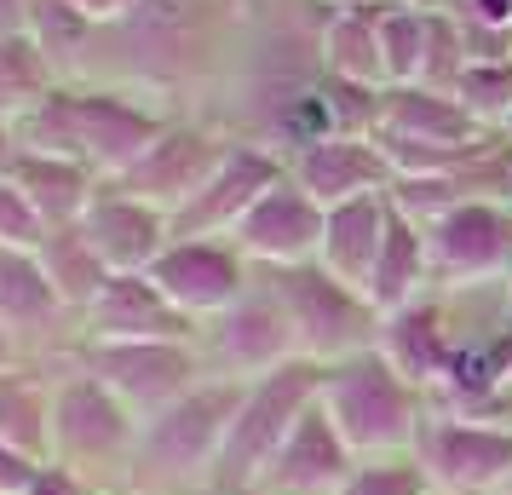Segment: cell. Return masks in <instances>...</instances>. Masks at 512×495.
Here are the masks:
<instances>
[{
    "instance_id": "obj_1",
    "label": "cell",
    "mask_w": 512,
    "mask_h": 495,
    "mask_svg": "<svg viewBox=\"0 0 512 495\" xmlns=\"http://www.w3.org/2000/svg\"><path fill=\"white\" fill-rule=\"evenodd\" d=\"M242 386L248 380H219L208 375L202 386H190L179 403H167L162 415H150L139 426V449L121 484H150V490L173 495H208L219 449L231 438V421L242 409Z\"/></svg>"
},
{
    "instance_id": "obj_2",
    "label": "cell",
    "mask_w": 512,
    "mask_h": 495,
    "mask_svg": "<svg viewBox=\"0 0 512 495\" xmlns=\"http://www.w3.org/2000/svg\"><path fill=\"white\" fill-rule=\"evenodd\" d=\"M323 409L340 426V438L357 449V461L369 455H409L420 421L432 415V398L409 375H397L392 357L369 346L340 363H323Z\"/></svg>"
},
{
    "instance_id": "obj_3",
    "label": "cell",
    "mask_w": 512,
    "mask_h": 495,
    "mask_svg": "<svg viewBox=\"0 0 512 495\" xmlns=\"http://www.w3.org/2000/svg\"><path fill=\"white\" fill-rule=\"evenodd\" d=\"M139 426L144 421L98 375L52 357V455L47 461L93 478L98 490H110L133 467Z\"/></svg>"
},
{
    "instance_id": "obj_4",
    "label": "cell",
    "mask_w": 512,
    "mask_h": 495,
    "mask_svg": "<svg viewBox=\"0 0 512 495\" xmlns=\"http://www.w3.org/2000/svg\"><path fill=\"white\" fill-rule=\"evenodd\" d=\"M254 277L288 311V329H294V346H300L305 363H340V357L374 346V334H380L374 300L363 288L340 283L317 260L311 265H254Z\"/></svg>"
},
{
    "instance_id": "obj_5",
    "label": "cell",
    "mask_w": 512,
    "mask_h": 495,
    "mask_svg": "<svg viewBox=\"0 0 512 495\" xmlns=\"http://www.w3.org/2000/svg\"><path fill=\"white\" fill-rule=\"evenodd\" d=\"M317 392H323V363H305V357L248 380V386H242V409H236V421H231V438L219 449V467H213L208 495L259 490L271 455H277L282 438L294 432V421L317 403Z\"/></svg>"
},
{
    "instance_id": "obj_6",
    "label": "cell",
    "mask_w": 512,
    "mask_h": 495,
    "mask_svg": "<svg viewBox=\"0 0 512 495\" xmlns=\"http://www.w3.org/2000/svg\"><path fill=\"white\" fill-rule=\"evenodd\" d=\"M64 363L98 375L139 421L162 415L167 403H179L190 386L208 380L196 340H70Z\"/></svg>"
},
{
    "instance_id": "obj_7",
    "label": "cell",
    "mask_w": 512,
    "mask_h": 495,
    "mask_svg": "<svg viewBox=\"0 0 512 495\" xmlns=\"http://www.w3.org/2000/svg\"><path fill=\"white\" fill-rule=\"evenodd\" d=\"M415 455L432 490L501 495L512 484V415H461L432 409L415 432Z\"/></svg>"
},
{
    "instance_id": "obj_8",
    "label": "cell",
    "mask_w": 512,
    "mask_h": 495,
    "mask_svg": "<svg viewBox=\"0 0 512 495\" xmlns=\"http://www.w3.org/2000/svg\"><path fill=\"white\" fill-rule=\"evenodd\" d=\"M64 110H70V156L87 162L98 179H121L173 121L156 104H139L133 87L110 81H64Z\"/></svg>"
},
{
    "instance_id": "obj_9",
    "label": "cell",
    "mask_w": 512,
    "mask_h": 495,
    "mask_svg": "<svg viewBox=\"0 0 512 495\" xmlns=\"http://www.w3.org/2000/svg\"><path fill=\"white\" fill-rule=\"evenodd\" d=\"M196 352L208 363V375L219 380H259L294 363L300 346H294V329H288V311L277 306V294L254 277V288L231 311H219L196 329Z\"/></svg>"
},
{
    "instance_id": "obj_10",
    "label": "cell",
    "mask_w": 512,
    "mask_h": 495,
    "mask_svg": "<svg viewBox=\"0 0 512 495\" xmlns=\"http://www.w3.org/2000/svg\"><path fill=\"white\" fill-rule=\"evenodd\" d=\"M150 283L202 329L208 317L231 311L254 288V260L236 248L231 236H173L167 254L150 265Z\"/></svg>"
},
{
    "instance_id": "obj_11",
    "label": "cell",
    "mask_w": 512,
    "mask_h": 495,
    "mask_svg": "<svg viewBox=\"0 0 512 495\" xmlns=\"http://www.w3.org/2000/svg\"><path fill=\"white\" fill-rule=\"evenodd\" d=\"M231 139H236L231 127H213V121H196V116H185V121L173 116L162 139L150 144L121 179H110V185L133 190L144 202H156L162 213H179L190 196L213 179V167L225 162Z\"/></svg>"
},
{
    "instance_id": "obj_12",
    "label": "cell",
    "mask_w": 512,
    "mask_h": 495,
    "mask_svg": "<svg viewBox=\"0 0 512 495\" xmlns=\"http://www.w3.org/2000/svg\"><path fill=\"white\" fill-rule=\"evenodd\" d=\"M426 248H432V283L438 288H472L495 283L512 265V202L507 196H484V202H461L443 219L426 225Z\"/></svg>"
},
{
    "instance_id": "obj_13",
    "label": "cell",
    "mask_w": 512,
    "mask_h": 495,
    "mask_svg": "<svg viewBox=\"0 0 512 495\" xmlns=\"http://www.w3.org/2000/svg\"><path fill=\"white\" fill-rule=\"evenodd\" d=\"M0 334L41 363L64 357L75 340V311L52 288L41 254L29 248H0Z\"/></svg>"
},
{
    "instance_id": "obj_14",
    "label": "cell",
    "mask_w": 512,
    "mask_h": 495,
    "mask_svg": "<svg viewBox=\"0 0 512 495\" xmlns=\"http://www.w3.org/2000/svg\"><path fill=\"white\" fill-rule=\"evenodd\" d=\"M277 179H288V162L271 144L231 139L225 162L213 167V179L173 213V236H231L242 225V213L254 208Z\"/></svg>"
},
{
    "instance_id": "obj_15",
    "label": "cell",
    "mask_w": 512,
    "mask_h": 495,
    "mask_svg": "<svg viewBox=\"0 0 512 495\" xmlns=\"http://www.w3.org/2000/svg\"><path fill=\"white\" fill-rule=\"evenodd\" d=\"M323 202L311 190L294 185V173L259 196L254 208L242 213V225L231 231V242L254 265H311L323 248Z\"/></svg>"
},
{
    "instance_id": "obj_16",
    "label": "cell",
    "mask_w": 512,
    "mask_h": 495,
    "mask_svg": "<svg viewBox=\"0 0 512 495\" xmlns=\"http://www.w3.org/2000/svg\"><path fill=\"white\" fill-rule=\"evenodd\" d=\"M75 340H196V323L150 283V271H116L81 311Z\"/></svg>"
},
{
    "instance_id": "obj_17",
    "label": "cell",
    "mask_w": 512,
    "mask_h": 495,
    "mask_svg": "<svg viewBox=\"0 0 512 495\" xmlns=\"http://www.w3.org/2000/svg\"><path fill=\"white\" fill-rule=\"evenodd\" d=\"M288 173H294V185L311 190L323 208L351 202V196H380V190L397 185V167H392V156L380 150L374 133H328V139L294 150V156H288Z\"/></svg>"
},
{
    "instance_id": "obj_18",
    "label": "cell",
    "mask_w": 512,
    "mask_h": 495,
    "mask_svg": "<svg viewBox=\"0 0 512 495\" xmlns=\"http://www.w3.org/2000/svg\"><path fill=\"white\" fill-rule=\"evenodd\" d=\"M81 231H87V242L98 248V260L110 271H150L173 242V213H162L156 202H144V196L104 179L93 208L81 213Z\"/></svg>"
},
{
    "instance_id": "obj_19",
    "label": "cell",
    "mask_w": 512,
    "mask_h": 495,
    "mask_svg": "<svg viewBox=\"0 0 512 495\" xmlns=\"http://www.w3.org/2000/svg\"><path fill=\"white\" fill-rule=\"evenodd\" d=\"M351 467H357V449L340 438V426L328 421L323 398H317L294 421V432L282 438V449L271 455L259 490H271V495H340Z\"/></svg>"
},
{
    "instance_id": "obj_20",
    "label": "cell",
    "mask_w": 512,
    "mask_h": 495,
    "mask_svg": "<svg viewBox=\"0 0 512 495\" xmlns=\"http://www.w3.org/2000/svg\"><path fill=\"white\" fill-rule=\"evenodd\" d=\"M374 346L392 357L397 375H409L420 392L432 398V386L443 380L449 352H455V311H449V294L432 288V294H420V300H409V306L380 311Z\"/></svg>"
},
{
    "instance_id": "obj_21",
    "label": "cell",
    "mask_w": 512,
    "mask_h": 495,
    "mask_svg": "<svg viewBox=\"0 0 512 495\" xmlns=\"http://www.w3.org/2000/svg\"><path fill=\"white\" fill-rule=\"evenodd\" d=\"M386 225H392V190L334 202V208L323 213V248H317V265L334 271L340 283L369 294V277H374V260H380V242H386Z\"/></svg>"
},
{
    "instance_id": "obj_22",
    "label": "cell",
    "mask_w": 512,
    "mask_h": 495,
    "mask_svg": "<svg viewBox=\"0 0 512 495\" xmlns=\"http://www.w3.org/2000/svg\"><path fill=\"white\" fill-rule=\"evenodd\" d=\"M0 444L29 461L52 455V363L29 357L0 369Z\"/></svg>"
},
{
    "instance_id": "obj_23",
    "label": "cell",
    "mask_w": 512,
    "mask_h": 495,
    "mask_svg": "<svg viewBox=\"0 0 512 495\" xmlns=\"http://www.w3.org/2000/svg\"><path fill=\"white\" fill-rule=\"evenodd\" d=\"M12 185L24 190L35 202V213L58 231V225H81V213L93 208L104 179L87 162H75V156H35V150H24L18 167H12Z\"/></svg>"
},
{
    "instance_id": "obj_24",
    "label": "cell",
    "mask_w": 512,
    "mask_h": 495,
    "mask_svg": "<svg viewBox=\"0 0 512 495\" xmlns=\"http://www.w3.org/2000/svg\"><path fill=\"white\" fill-rule=\"evenodd\" d=\"M432 248H426V225H415L409 213L392 202V225H386V242H380V260H374L369 277V300L374 311H397L432 294Z\"/></svg>"
},
{
    "instance_id": "obj_25",
    "label": "cell",
    "mask_w": 512,
    "mask_h": 495,
    "mask_svg": "<svg viewBox=\"0 0 512 495\" xmlns=\"http://www.w3.org/2000/svg\"><path fill=\"white\" fill-rule=\"evenodd\" d=\"M323 75L346 81V87H386V64H380V0L363 6H334L323 24Z\"/></svg>"
},
{
    "instance_id": "obj_26",
    "label": "cell",
    "mask_w": 512,
    "mask_h": 495,
    "mask_svg": "<svg viewBox=\"0 0 512 495\" xmlns=\"http://www.w3.org/2000/svg\"><path fill=\"white\" fill-rule=\"evenodd\" d=\"M35 254H41V265H47L52 288L64 294V306L75 311V323H81V311L98 300V288L116 277L110 265L98 260V248L87 242V231H81V225H58V231H52Z\"/></svg>"
},
{
    "instance_id": "obj_27",
    "label": "cell",
    "mask_w": 512,
    "mask_h": 495,
    "mask_svg": "<svg viewBox=\"0 0 512 495\" xmlns=\"http://www.w3.org/2000/svg\"><path fill=\"white\" fill-rule=\"evenodd\" d=\"M93 35H98V24L81 6H70V0H35L29 6V41L47 52V64L58 70V81H81V64L93 52Z\"/></svg>"
},
{
    "instance_id": "obj_28",
    "label": "cell",
    "mask_w": 512,
    "mask_h": 495,
    "mask_svg": "<svg viewBox=\"0 0 512 495\" xmlns=\"http://www.w3.org/2000/svg\"><path fill=\"white\" fill-rule=\"evenodd\" d=\"M426 47H432V12L386 6L380 0V64H386V87H420Z\"/></svg>"
},
{
    "instance_id": "obj_29",
    "label": "cell",
    "mask_w": 512,
    "mask_h": 495,
    "mask_svg": "<svg viewBox=\"0 0 512 495\" xmlns=\"http://www.w3.org/2000/svg\"><path fill=\"white\" fill-rule=\"evenodd\" d=\"M58 87V70L29 35H0V121H18L29 104Z\"/></svg>"
},
{
    "instance_id": "obj_30",
    "label": "cell",
    "mask_w": 512,
    "mask_h": 495,
    "mask_svg": "<svg viewBox=\"0 0 512 495\" xmlns=\"http://www.w3.org/2000/svg\"><path fill=\"white\" fill-rule=\"evenodd\" d=\"M449 93L461 98L466 116H478L484 127H507L512 116V58H489V64H466L461 75H455V87Z\"/></svg>"
},
{
    "instance_id": "obj_31",
    "label": "cell",
    "mask_w": 512,
    "mask_h": 495,
    "mask_svg": "<svg viewBox=\"0 0 512 495\" xmlns=\"http://www.w3.org/2000/svg\"><path fill=\"white\" fill-rule=\"evenodd\" d=\"M340 495H432V478L415 455H369L351 467Z\"/></svg>"
},
{
    "instance_id": "obj_32",
    "label": "cell",
    "mask_w": 512,
    "mask_h": 495,
    "mask_svg": "<svg viewBox=\"0 0 512 495\" xmlns=\"http://www.w3.org/2000/svg\"><path fill=\"white\" fill-rule=\"evenodd\" d=\"M47 236H52V225L35 213V202L12 179H0V248H29L35 254Z\"/></svg>"
},
{
    "instance_id": "obj_33",
    "label": "cell",
    "mask_w": 512,
    "mask_h": 495,
    "mask_svg": "<svg viewBox=\"0 0 512 495\" xmlns=\"http://www.w3.org/2000/svg\"><path fill=\"white\" fill-rule=\"evenodd\" d=\"M24 495H104V490H98L93 478L58 467V461H41V467H35V478L24 484Z\"/></svg>"
},
{
    "instance_id": "obj_34",
    "label": "cell",
    "mask_w": 512,
    "mask_h": 495,
    "mask_svg": "<svg viewBox=\"0 0 512 495\" xmlns=\"http://www.w3.org/2000/svg\"><path fill=\"white\" fill-rule=\"evenodd\" d=\"M35 467H41V461H29V455L0 444V495H24V484L35 478Z\"/></svg>"
},
{
    "instance_id": "obj_35",
    "label": "cell",
    "mask_w": 512,
    "mask_h": 495,
    "mask_svg": "<svg viewBox=\"0 0 512 495\" xmlns=\"http://www.w3.org/2000/svg\"><path fill=\"white\" fill-rule=\"evenodd\" d=\"M70 6H81V12H87L93 24H121V18H127V12H133L139 0H70Z\"/></svg>"
},
{
    "instance_id": "obj_36",
    "label": "cell",
    "mask_w": 512,
    "mask_h": 495,
    "mask_svg": "<svg viewBox=\"0 0 512 495\" xmlns=\"http://www.w3.org/2000/svg\"><path fill=\"white\" fill-rule=\"evenodd\" d=\"M29 6L35 0H0V35H29Z\"/></svg>"
},
{
    "instance_id": "obj_37",
    "label": "cell",
    "mask_w": 512,
    "mask_h": 495,
    "mask_svg": "<svg viewBox=\"0 0 512 495\" xmlns=\"http://www.w3.org/2000/svg\"><path fill=\"white\" fill-rule=\"evenodd\" d=\"M18 156H24V144H18V133H12V121H0V179H12Z\"/></svg>"
},
{
    "instance_id": "obj_38",
    "label": "cell",
    "mask_w": 512,
    "mask_h": 495,
    "mask_svg": "<svg viewBox=\"0 0 512 495\" xmlns=\"http://www.w3.org/2000/svg\"><path fill=\"white\" fill-rule=\"evenodd\" d=\"M104 495H173V490H150V484H110Z\"/></svg>"
},
{
    "instance_id": "obj_39",
    "label": "cell",
    "mask_w": 512,
    "mask_h": 495,
    "mask_svg": "<svg viewBox=\"0 0 512 495\" xmlns=\"http://www.w3.org/2000/svg\"><path fill=\"white\" fill-rule=\"evenodd\" d=\"M12 363H29V357L18 352V346H12V340H6V334H0V369H12Z\"/></svg>"
},
{
    "instance_id": "obj_40",
    "label": "cell",
    "mask_w": 512,
    "mask_h": 495,
    "mask_svg": "<svg viewBox=\"0 0 512 495\" xmlns=\"http://www.w3.org/2000/svg\"><path fill=\"white\" fill-rule=\"evenodd\" d=\"M495 415H512V375H507V386H501V403H495Z\"/></svg>"
},
{
    "instance_id": "obj_41",
    "label": "cell",
    "mask_w": 512,
    "mask_h": 495,
    "mask_svg": "<svg viewBox=\"0 0 512 495\" xmlns=\"http://www.w3.org/2000/svg\"><path fill=\"white\" fill-rule=\"evenodd\" d=\"M386 6H415V12H432V0H386Z\"/></svg>"
},
{
    "instance_id": "obj_42",
    "label": "cell",
    "mask_w": 512,
    "mask_h": 495,
    "mask_svg": "<svg viewBox=\"0 0 512 495\" xmlns=\"http://www.w3.org/2000/svg\"><path fill=\"white\" fill-rule=\"evenodd\" d=\"M501 283H507V300H512V265H507V277H501Z\"/></svg>"
},
{
    "instance_id": "obj_43",
    "label": "cell",
    "mask_w": 512,
    "mask_h": 495,
    "mask_svg": "<svg viewBox=\"0 0 512 495\" xmlns=\"http://www.w3.org/2000/svg\"><path fill=\"white\" fill-rule=\"evenodd\" d=\"M328 6H363V0H328Z\"/></svg>"
},
{
    "instance_id": "obj_44",
    "label": "cell",
    "mask_w": 512,
    "mask_h": 495,
    "mask_svg": "<svg viewBox=\"0 0 512 495\" xmlns=\"http://www.w3.org/2000/svg\"><path fill=\"white\" fill-rule=\"evenodd\" d=\"M242 495H271V490H242Z\"/></svg>"
},
{
    "instance_id": "obj_45",
    "label": "cell",
    "mask_w": 512,
    "mask_h": 495,
    "mask_svg": "<svg viewBox=\"0 0 512 495\" xmlns=\"http://www.w3.org/2000/svg\"><path fill=\"white\" fill-rule=\"evenodd\" d=\"M501 495H512V484H507V490H501Z\"/></svg>"
}]
</instances>
